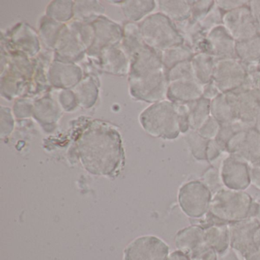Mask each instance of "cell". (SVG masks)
<instances>
[{
	"mask_svg": "<svg viewBox=\"0 0 260 260\" xmlns=\"http://www.w3.org/2000/svg\"><path fill=\"white\" fill-rule=\"evenodd\" d=\"M75 150L80 164L91 174L114 178L124 167L121 136L103 121L96 120L86 126L76 139Z\"/></svg>",
	"mask_w": 260,
	"mask_h": 260,
	"instance_id": "cell-1",
	"label": "cell"
},
{
	"mask_svg": "<svg viewBox=\"0 0 260 260\" xmlns=\"http://www.w3.org/2000/svg\"><path fill=\"white\" fill-rule=\"evenodd\" d=\"M130 54L129 84L132 95L147 103L162 101L167 95L169 81L160 56L144 43Z\"/></svg>",
	"mask_w": 260,
	"mask_h": 260,
	"instance_id": "cell-2",
	"label": "cell"
},
{
	"mask_svg": "<svg viewBox=\"0 0 260 260\" xmlns=\"http://www.w3.org/2000/svg\"><path fill=\"white\" fill-rule=\"evenodd\" d=\"M255 203L246 191L222 187L213 193L207 219L201 226L211 223L229 225L241 221L252 217Z\"/></svg>",
	"mask_w": 260,
	"mask_h": 260,
	"instance_id": "cell-3",
	"label": "cell"
},
{
	"mask_svg": "<svg viewBox=\"0 0 260 260\" xmlns=\"http://www.w3.org/2000/svg\"><path fill=\"white\" fill-rule=\"evenodd\" d=\"M140 122L150 136L174 140L181 134L180 118L177 105L173 102L153 103L140 115Z\"/></svg>",
	"mask_w": 260,
	"mask_h": 260,
	"instance_id": "cell-4",
	"label": "cell"
},
{
	"mask_svg": "<svg viewBox=\"0 0 260 260\" xmlns=\"http://www.w3.org/2000/svg\"><path fill=\"white\" fill-rule=\"evenodd\" d=\"M139 31L144 43L156 52L162 53L184 44L174 22L162 13L146 18L140 24Z\"/></svg>",
	"mask_w": 260,
	"mask_h": 260,
	"instance_id": "cell-5",
	"label": "cell"
},
{
	"mask_svg": "<svg viewBox=\"0 0 260 260\" xmlns=\"http://www.w3.org/2000/svg\"><path fill=\"white\" fill-rule=\"evenodd\" d=\"M213 193L201 180L185 182L179 188L178 202L182 212L192 219L208 214Z\"/></svg>",
	"mask_w": 260,
	"mask_h": 260,
	"instance_id": "cell-6",
	"label": "cell"
},
{
	"mask_svg": "<svg viewBox=\"0 0 260 260\" xmlns=\"http://www.w3.org/2000/svg\"><path fill=\"white\" fill-rule=\"evenodd\" d=\"M230 247L242 259L260 249V223L254 217L229 224Z\"/></svg>",
	"mask_w": 260,
	"mask_h": 260,
	"instance_id": "cell-7",
	"label": "cell"
},
{
	"mask_svg": "<svg viewBox=\"0 0 260 260\" xmlns=\"http://www.w3.org/2000/svg\"><path fill=\"white\" fill-rule=\"evenodd\" d=\"M224 152L253 165L260 160V132L255 127L242 129L228 141Z\"/></svg>",
	"mask_w": 260,
	"mask_h": 260,
	"instance_id": "cell-8",
	"label": "cell"
},
{
	"mask_svg": "<svg viewBox=\"0 0 260 260\" xmlns=\"http://www.w3.org/2000/svg\"><path fill=\"white\" fill-rule=\"evenodd\" d=\"M248 68L237 58L216 60L212 83L221 93L234 92L244 85Z\"/></svg>",
	"mask_w": 260,
	"mask_h": 260,
	"instance_id": "cell-9",
	"label": "cell"
},
{
	"mask_svg": "<svg viewBox=\"0 0 260 260\" xmlns=\"http://www.w3.org/2000/svg\"><path fill=\"white\" fill-rule=\"evenodd\" d=\"M222 25L236 42L248 40L260 35L249 5L223 13Z\"/></svg>",
	"mask_w": 260,
	"mask_h": 260,
	"instance_id": "cell-10",
	"label": "cell"
},
{
	"mask_svg": "<svg viewBox=\"0 0 260 260\" xmlns=\"http://www.w3.org/2000/svg\"><path fill=\"white\" fill-rule=\"evenodd\" d=\"M168 245L155 236H142L131 242L124 250L123 260H167Z\"/></svg>",
	"mask_w": 260,
	"mask_h": 260,
	"instance_id": "cell-11",
	"label": "cell"
},
{
	"mask_svg": "<svg viewBox=\"0 0 260 260\" xmlns=\"http://www.w3.org/2000/svg\"><path fill=\"white\" fill-rule=\"evenodd\" d=\"M225 94L232 108L236 121L254 127L259 104L260 92L240 88Z\"/></svg>",
	"mask_w": 260,
	"mask_h": 260,
	"instance_id": "cell-12",
	"label": "cell"
},
{
	"mask_svg": "<svg viewBox=\"0 0 260 260\" xmlns=\"http://www.w3.org/2000/svg\"><path fill=\"white\" fill-rule=\"evenodd\" d=\"M220 173L223 186L230 189L245 191L252 184L250 166L234 156L223 161Z\"/></svg>",
	"mask_w": 260,
	"mask_h": 260,
	"instance_id": "cell-13",
	"label": "cell"
},
{
	"mask_svg": "<svg viewBox=\"0 0 260 260\" xmlns=\"http://www.w3.org/2000/svg\"><path fill=\"white\" fill-rule=\"evenodd\" d=\"M208 54L215 60L237 58L236 44L223 25L216 27L208 34Z\"/></svg>",
	"mask_w": 260,
	"mask_h": 260,
	"instance_id": "cell-14",
	"label": "cell"
},
{
	"mask_svg": "<svg viewBox=\"0 0 260 260\" xmlns=\"http://www.w3.org/2000/svg\"><path fill=\"white\" fill-rule=\"evenodd\" d=\"M175 25L182 36L184 43L185 42V45H187L194 54H208L207 37L208 33L202 28L199 22H196L190 18L188 20L175 23Z\"/></svg>",
	"mask_w": 260,
	"mask_h": 260,
	"instance_id": "cell-15",
	"label": "cell"
},
{
	"mask_svg": "<svg viewBox=\"0 0 260 260\" xmlns=\"http://www.w3.org/2000/svg\"><path fill=\"white\" fill-rule=\"evenodd\" d=\"M203 86L196 80H182L169 83L167 96L178 104H187L202 98Z\"/></svg>",
	"mask_w": 260,
	"mask_h": 260,
	"instance_id": "cell-16",
	"label": "cell"
},
{
	"mask_svg": "<svg viewBox=\"0 0 260 260\" xmlns=\"http://www.w3.org/2000/svg\"><path fill=\"white\" fill-rule=\"evenodd\" d=\"M203 228L205 244L213 248L218 255H224L230 248L229 225L211 223Z\"/></svg>",
	"mask_w": 260,
	"mask_h": 260,
	"instance_id": "cell-17",
	"label": "cell"
},
{
	"mask_svg": "<svg viewBox=\"0 0 260 260\" xmlns=\"http://www.w3.org/2000/svg\"><path fill=\"white\" fill-rule=\"evenodd\" d=\"M174 243L177 250L189 255L205 243L203 226L192 224L181 229L175 236Z\"/></svg>",
	"mask_w": 260,
	"mask_h": 260,
	"instance_id": "cell-18",
	"label": "cell"
},
{
	"mask_svg": "<svg viewBox=\"0 0 260 260\" xmlns=\"http://www.w3.org/2000/svg\"><path fill=\"white\" fill-rule=\"evenodd\" d=\"M237 58L248 68L259 67L260 35L236 44Z\"/></svg>",
	"mask_w": 260,
	"mask_h": 260,
	"instance_id": "cell-19",
	"label": "cell"
},
{
	"mask_svg": "<svg viewBox=\"0 0 260 260\" xmlns=\"http://www.w3.org/2000/svg\"><path fill=\"white\" fill-rule=\"evenodd\" d=\"M191 68L194 79L202 86L212 81L215 60L205 53L194 54L191 59Z\"/></svg>",
	"mask_w": 260,
	"mask_h": 260,
	"instance_id": "cell-20",
	"label": "cell"
},
{
	"mask_svg": "<svg viewBox=\"0 0 260 260\" xmlns=\"http://www.w3.org/2000/svg\"><path fill=\"white\" fill-rule=\"evenodd\" d=\"M190 130L198 131L211 117V101L202 98L187 103Z\"/></svg>",
	"mask_w": 260,
	"mask_h": 260,
	"instance_id": "cell-21",
	"label": "cell"
},
{
	"mask_svg": "<svg viewBox=\"0 0 260 260\" xmlns=\"http://www.w3.org/2000/svg\"><path fill=\"white\" fill-rule=\"evenodd\" d=\"M158 4L161 13L176 23L191 18L189 1H159Z\"/></svg>",
	"mask_w": 260,
	"mask_h": 260,
	"instance_id": "cell-22",
	"label": "cell"
},
{
	"mask_svg": "<svg viewBox=\"0 0 260 260\" xmlns=\"http://www.w3.org/2000/svg\"><path fill=\"white\" fill-rule=\"evenodd\" d=\"M103 61L104 69L114 74H124L127 73V60L123 51L115 47L103 49Z\"/></svg>",
	"mask_w": 260,
	"mask_h": 260,
	"instance_id": "cell-23",
	"label": "cell"
},
{
	"mask_svg": "<svg viewBox=\"0 0 260 260\" xmlns=\"http://www.w3.org/2000/svg\"><path fill=\"white\" fill-rule=\"evenodd\" d=\"M194 52L185 44L173 47L161 53V60L167 71L184 61L191 60Z\"/></svg>",
	"mask_w": 260,
	"mask_h": 260,
	"instance_id": "cell-24",
	"label": "cell"
},
{
	"mask_svg": "<svg viewBox=\"0 0 260 260\" xmlns=\"http://www.w3.org/2000/svg\"><path fill=\"white\" fill-rule=\"evenodd\" d=\"M211 115L221 124L236 122L232 108L226 94L221 93L211 101Z\"/></svg>",
	"mask_w": 260,
	"mask_h": 260,
	"instance_id": "cell-25",
	"label": "cell"
},
{
	"mask_svg": "<svg viewBox=\"0 0 260 260\" xmlns=\"http://www.w3.org/2000/svg\"><path fill=\"white\" fill-rule=\"evenodd\" d=\"M124 16L131 21H138L155 8L154 1H127L123 2Z\"/></svg>",
	"mask_w": 260,
	"mask_h": 260,
	"instance_id": "cell-26",
	"label": "cell"
},
{
	"mask_svg": "<svg viewBox=\"0 0 260 260\" xmlns=\"http://www.w3.org/2000/svg\"><path fill=\"white\" fill-rule=\"evenodd\" d=\"M186 140L193 157L199 161H206L207 147L209 140L205 139L197 131L193 130L188 132Z\"/></svg>",
	"mask_w": 260,
	"mask_h": 260,
	"instance_id": "cell-27",
	"label": "cell"
},
{
	"mask_svg": "<svg viewBox=\"0 0 260 260\" xmlns=\"http://www.w3.org/2000/svg\"><path fill=\"white\" fill-rule=\"evenodd\" d=\"M74 7L71 1H56L48 6L47 15L57 22H67L74 16Z\"/></svg>",
	"mask_w": 260,
	"mask_h": 260,
	"instance_id": "cell-28",
	"label": "cell"
},
{
	"mask_svg": "<svg viewBox=\"0 0 260 260\" xmlns=\"http://www.w3.org/2000/svg\"><path fill=\"white\" fill-rule=\"evenodd\" d=\"M190 60L182 62L167 71L169 83L177 80H196Z\"/></svg>",
	"mask_w": 260,
	"mask_h": 260,
	"instance_id": "cell-29",
	"label": "cell"
},
{
	"mask_svg": "<svg viewBox=\"0 0 260 260\" xmlns=\"http://www.w3.org/2000/svg\"><path fill=\"white\" fill-rule=\"evenodd\" d=\"M79 4L74 7L75 10L76 17L79 19H86L90 18L94 15H101L105 12V8H103L99 3L95 1H86V2H77Z\"/></svg>",
	"mask_w": 260,
	"mask_h": 260,
	"instance_id": "cell-30",
	"label": "cell"
},
{
	"mask_svg": "<svg viewBox=\"0 0 260 260\" xmlns=\"http://www.w3.org/2000/svg\"><path fill=\"white\" fill-rule=\"evenodd\" d=\"M249 126L246 124H242V123L236 121V122L228 123V124H221L220 132L216 138L217 142L221 146L222 148L224 151L225 145H226L228 141L235 135L237 132L241 131L245 127H248Z\"/></svg>",
	"mask_w": 260,
	"mask_h": 260,
	"instance_id": "cell-31",
	"label": "cell"
},
{
	"mask_svg": "<svg viewBox=\"0 0 260 260\" xmlns=\"http://www.w3.org/2000/svg\"><path fill=\"white\" fill-rule=\"evenodd\" d=\"M191 5V19L200 22L204 19L215 5L213 0L202 1H189Z\"/></svg>",
	"mask_w": 260,
	"mask_h": 260,
	"instance_id": "cell-32",
	"label": "cell"
},
{
	"mask_svg": "<svg viewBox=\"0 0 260 260\" xmlns=\"http://www.w3.org/2000/svg\"><path fill=\"white\" fill-rule=\"evenodd\" d=\"M201 181L211 190L212 193L215 192L223 187L220 172L213 167H209L204 172Z\"/></svg>",
	"mask_w": 260,
	"mask_h": 260,
	"instance_id": "cell-33",
	"label": "cell"
},
{
	"mask_svg": "<svg viewBox=\"0 0 260 260\" xmlns=\"http://www.w3.org/2000/svg\"><path fill=\"white\" fill-rule=\"evenodd\" d=\"M223 13V12L215 4L208 14L202 20L199 22V24L207 33H209L216 27L222 25Z\"/></svg>",
	"mask_w": 260,
	"mask_h": 260,
	"instance_id": "cell-34",
	"label": "cell"
},
{
	"mask_svg": "<svg viewBox=\"0 0 260 260\" xmlns=\"http://www.w3.org/2000/svg\"><path fill=\"white\" fill-rule=\"evenodd\" d=\"M220 127H221V124L211 115V117L207 120L206 122L197 132L201 136L203 137L205 139L214 140L218 135Z\"/></svg>",
	"mask_w": 260,
	"mask_h": 260,
	"instance_id": "cell-35",
	"label": "cell"
},
{
	"mask_svg": "<svg viewBox=\"0 0 260 260\" xmlns=\"http://www.w3.org/2000/svg\"><path fill=\"white\" fill-rule=\"evenodd\" d=\"M190 260H218V254L213 248L204 243L188 255Z\"/></svg>",
	"mask_w": 260,
	"mask_h": 260,
	"instance_id": "cell-36",
	"label": "cell"
},
{
	"mask_svg": "<svg viewBox=\"0 0 260 260\" xmlns=\"http://www.w3.org/2000/svg\"><path fill=\"white\" fill-rule=\"evenodd\" d=\"M243 89L260 92V68H248L247 76L245 80Z\"/></svg>",
	"mask_w": 260,
	"mask_h": 260,
	"instance_id": "cell-37",
	"label": "cell"
},
{
	"mask_svg": "<svg viewBox=\"0 0 260 260\" xmlns=\"http://www.w3.org/2000/svg\"><path fill=\"white\" fill-rule=\"evenodd\" d=\"M249 1H243V0H217L215 1L216 6L221 10L223 13L226 12L232 11V10H237L240 7H245L249 5Z\"/></svg>",
	"mask_w": 260,
	"mask_h": 260,
	"instance_id": "cell-38",
	"label": "cell"
},
{
	"mask_svg": "<svg viewBox=\"0 0 260 260\" xmlns=\"http://www.w3.org/2000/svg\"><path fill=\"white\" fill-rule=\"evenodd\" d=\"M223 152H224L223 149L215 139L209 140L208 147H207L206 161L210 162H213L217 159Z\"/></svg>",
	"mask_w": 260,
	"mask_h": 260,
	"instance_id": "cell-39",
	"label": "cell"
},
{
	"mask_svg": "<svg viewBox=\"0 0 260 260\" xmlns=\"http://www.w3.org/2000/svg\"><path fill=\"white\" fill-rule=\"evenodd\" d=\"M220 94H221V92L218 90V89L216 87L215 85L212 82L203 86L202 97L209 100V101L214 100L216 97L218 96Z\"/></svg>",
	"mask_w": 260,
	"mask_h": 260,
	"instance_id": "cell-40",
	"label": "cell"
},
{
	"mask_svg": "<svg viewBox=\"0 0 260 260\" xmlns=\"http://www.w3.org/2000/svg\"><path fill=\"white\" fill-rule=\"evenodd\" d=\"M6 116H7L6 124L1 125V136H2V138L10 135V134H11L12 131L13 130V126H14L13 118V117H12L10 110L9 109H7Z\"/></svg>",
	"mask_w": 260,
	"mask_h": 260,
	"instance_id": "cell-41",
	"label": "cell"
},
{
	"mask_svg": "<svg viewBox=\"0 0 260 260\" xmlns=\"http://www.w3.org/2000/svg\"><path fill=\"white\" fill-rule=\"evenodd\" d=\"M250 176L252 185L260 190V160L250 166Z\"/></svg>",
	"mask_w": 260,
	"mask_h": 260,
	"instance_id": "cell-42",
	"label": "cell"
},
{
	"mask_svg": "<svg viewBox=\"0 0 260 260\" xmlns=\"http://www.w3.org/2000/svg\"><path fill=\"white\" fill-rule=\"evenodd\" d=\"M249 7L251 12H252V15H253L254 18H255V21H256L260 34V0L259 1L258 0V1H256V0L249 1Z\"/></svg>",
	"mask_w": 260,
	"mask_h": 260,
	"instance_id": "cell-43",
	"label": "cell"
},
{
	"mask_svg": "<svg viewBox=\"0 0 260 260\" xmlns=\"http://www.w3.org/2000/svg\"><path fill=\"white\" fill-rule=\"evenodd\" d=\"M167 260H190L189 256L182 251L176 250L169 255Z\"/></svg>",
	"mask_w": 260,
	"mask_h": 260,
	"instance_id": "cell-44",
	"label": "cell"
},
{
	"mask_svg": "<svg viewBox=\"0 0 260 260\" xmlns=\"http://www.w3.org/2000/svg\"><path fill=\"white\" fill-rule=\"evenodd\" d=\"M252 217H255L260 223V202H255Z\"/></svg>",
	"mask_w": 260,
	"mask_h": 260,
	"instance_id": "cell-45",
	"label": "cell"
},
{
	"mask_svg": "<svg viewBox=\"0 0 260 260\" xmlns=\"http://www.w3.org/2000/svg\"><path fill=\"white\" fill-rule=\"evenodd\" d=\"M243 260H260V249L254 253L245 257Z\"/></svg>",
	"mask_w": 260,
	"mask_h": 260,
	"instance_id": "cell-46",
	"label": "cell"
},
{
	"mask_svg": "<svg viewBox=\"0 0 260 260\" xmlns=\"http://www.w3.org/2000/svg\"><path fill=\"white\" fill-rule=\"evenodd\" d=\"M254 127L260 132V100L258 104V111H257L256 118H255V125Z\"/></svg>",
	"mask_w": 260,
	"mask_h": 260,
	"instance_id": "cell-47",
	"label": "cell"
}]
</instances>
